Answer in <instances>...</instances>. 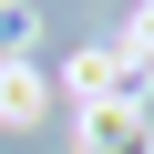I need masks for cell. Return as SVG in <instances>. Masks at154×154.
Masks as SVG:
<instances>
[{"label": "cell", "mask_w": 154, "mask_h": 154, "mask_svg": "<svg viewBox=\"0 0 154 154\" xmlns=\"http://www.w3.org/2000/svg\"><path fill=\"white\" fill-rule=\"evenodd\" d=\"M72 93H82V113H93V103H134V93H144V62H134L123 41H93L82 62H72Z\"/></svg>", "instance_id": "obj_1"}, {"label": "cell", "mask_w": 154, "mask_h": 154, "mask_svg": "<svg viewBox=\"0 0 154 154\" xmlns=\"http://www.w3.org/2000/svg\"><path fill=\"white\" fill-rule=\"evenodd\" d=\"M82 154H154V134H144L134 103H93L82 113Z\"/></svg>", "instance_id": "obj_2"}, {"label": "cell", "mask_w": 154, "mask_h": 154, "mask_svg": "<svg viewBox=\"0 0 154 154\" xmlns=\"http://www.w3.org/2000/svg\"><path fill=\"white\" fill-rule=\"evenodd\" d=\"M31 113H41V72L11 51V62H0V123H31Z\"/></svg>", "instance_id": "obj_3"}, {"label": "cell", "mask_w": 154, "mask_h": 154, "mask_svg": "<svg viewBox=\"0 0 154 154\" xmlns=\"http://www.w3.org/2000/svg\"><path fill=\"white\" fill-rule=\"evenodd\" d=\"M123 51H134V62H154V0H144V11L123 21Z\"/></svg>", "instance_id": "obj_4"}, {"label": "cell", "mask_w": 154, "mask_h": 154, "mask_svg": "<svg viewBox=\"0 0 154 154\" xmlns=\"http://www.w3.org/2000/svg\"><path fill=\"white\" fill-rule=\"evenodd\" d=\"M0 11H11V0H0Z\"/></svg>", "instance_id": "obj_5"}]
</instances>
